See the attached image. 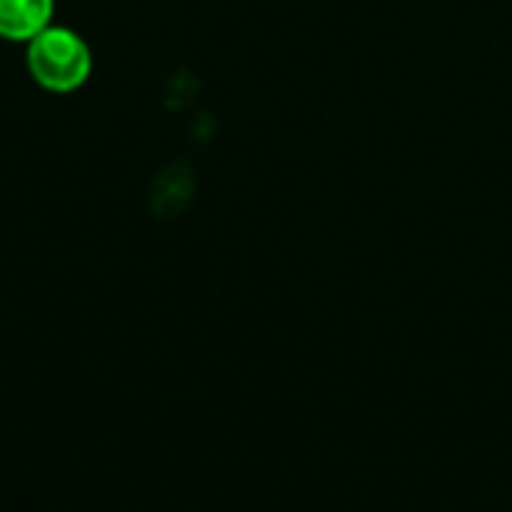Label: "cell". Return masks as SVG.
Returning a JSON list of instances; mask_svg holds the SVG:
<instances>
[{"mask_svg": "<svg viewBox=\"0 0 512 512\" xmlns=\"http://www.w3.org/2000/svg\"><path fill=\"white\" fill-rule=\"evenodd\" d=\"M27 69L39 87L51 93H72L90 78L93 54L75 30L48 24L27 42Z\"/></svg>", "mask_w": 512, "mask_h": 512, "instance_id": "1", "label": "cell"}, {"mask_svg": "<svg viewBox=\"0 0 512 512\" xmlns=\"http://www.w3.org/2000/svg\"><path fill=\"white\" fill-rule=\"evenodd\" d=\"M54 18V0H0V36L30 42Z\"/></svg>", "mask_w": 512, "mask_h": 512, "instance_id": "2", "label": "cell"}]
</instances>
